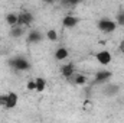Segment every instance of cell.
Wrapping results in <instances>:
<instances>
[{"label":"cell","mask_w":124,"mask_h":123,"mask_svg":"<svg viewBox=\"0 0 124 123\" xmlns=\"http://www.w3.org/2000/svg\"><path fill=\"white\" fill-rule=\"evenodd\" d=\"M98 29L104 33H111L117 29V22L111 19H100L98 20Z\"/></svg>","instance_id":"6da1fadb"},{"label":"cell","mask_w":124,"mask_h":123,"mask_svg":"<svg viewBox=\"0 0 124 123\" xmlns=\"http://www.w3.org/2000/svg\"><path fill=\"white\" fill-rule=\"evenodd\" d=\"M9 64H10V67L16 68V70H19V71H26V70L31 68L29 61H28L26 58H23V57H16V58H13L12 61H9Z\"/></svg>","instance_id":"7a4b0ae2"},{"label":"cell","mask_w":124,"mask_h":123,"mask_svg":"<svg viewBox=\"0 0 124 123\" xmlns=\"http://www.w3.org/2000/svg\"><path fill=\"white\" fill-rule=\"evenodd\" d=\"M32 22H33V15L31 12H22V13L17 15V25L29 26Z\"/></svg>","instance_id":"3957f363"},{"label":"cell","mask_w":124,"mask_h":123,"mask_svg":"<svg viewBox=\"0 0 124 123\" xmlns=\"http://www.w3.org/2000/svg\"><path fill=\"white\" fill-rule=\"evenodd\" d=\"M97 61L101 65H108L111 62V54L108 51H101V52L97 54Z\"/></svg>","instance_id":"277c9868"},{"label":"cell","mask_w":124,"mask_h":123,"mask_svg":"<svg viewBox=\"0 0 124 123\" xmlns=\"http://www.w3.org/2000/svg\"><path fill=\"white\" fill-rule=\"evenodd\" d=\"M17 100H19V97H17L16 93H9V94H7V100H6L4 107H6V109H13V107H16Z\"/></svg>","instance_id":"5b68a950"},{"label":"cell","mask_w":124,"mask_h":123,"mask_svg":"<svg viewBox=\"0 0 124 123\" xmlns=\"http://www.w3.org/2000/svg\"><path fill=\"white\" fill-rule=\"evenodd\" d=\"M61 74L65 78H71L74 74H75V68H74V64H66V65H62L61 68Z\"/></svg>","instance_id":"8992f818"},{"label":"cell","mask_w":124,"mask_h":123,"mask_svg":"<svg viewBox=\"0 0 124 123\" xmlns=\"http://www.w3.org/2000/svg\"><path fill=\"white\" fill-rule=\"evenodd\" d=\"M42 33L39 31H31L28 33V42L29 44H36V42H40L42 41Z\"/></svg>","instance_id":"52a82bcc"},{"label":"cell","mask_w":124,"mask_h":123,"mask_svg":"<svg viewBox=\"0 0 124 123\" xmlns=\"http://www.w3.org/2000/svg\"><path fill=\"white\" fill-rule=\"evenodd\" d=\"M62 25H63V28H74V26L78 25V18H75V16H65L63 20H62Z\"/></svg>","instance_id":"ba28073f"},{"label":"cell","mask_w":124,"mask_h":123,"mask_svg":"<svg viewBox=\"0 0 124 123\" xmlns=\"http://www.w3.org/2000/svg\"><path fill=\"white\" fill-rule=\"evenodd\" d=\"M10 36L12 38H20L23 33H25V29L22 25H15V26H10Z\"/></svg>","instance_id":"9c48e42d"},{"label":"cell","mask_w":124,"mask_h":123,"mask_svg":"<svg viewBox=\"0 0 124 123\" xmlns=\"http://www.w3.org/2000/svg\"><path fill=\"white\" fill-rule=\"evenodd\" d=\"M68 57H69V52H68V49L63 48V46L58 48V49L55 51V58H56L58 61H63V60H66Z\"/></svg>","instance_id":"30bf717a"},{"label":"cell","mask_w":124,"mask_h":123,"mask_svg":"<svg viewBox=\"0 0 124 123\" xmlns=\"http://www.w3.org/2000/svg\"><path fill=\"white\" fill-rule=\"evenodd\" d=\"M111 75H113L111 71H98L97 75H95V80H97L98 83H102V81H107Z\"/></svg>","instance_id":"8fae6325"},{"label":"cell","mask_w":124,"mask_h":123,"mask_svg":"<svg viewBox=\"0 0 124 123\" xmlns=\"http://www.w3.org/2000/svg\"><path fill=\"white\" fill-rule=\"evenodd\" d=\"M6 23H7L9 26L17 25V15H16V13H7V15H6Z\"/></svg>","instance_id":"7c38bea8"},{"label":"cell","mask_w":124,"mask_h":123,"mask_svg":"<svg viewBox=\"0 0 124 123\" xmlns=\"http://www.w3.org/2000/svg\"><path fill=\"white\" fill-rule=\"evenodd\" d=\"M35 83H36V91H43L45 88H46V81L43 80V78H40V77H38L36 80H35Z\"/></svg>","instance_id":"4fadbf2b"},{"label":"cell","mask_w":124,"mask_h":123,"mask_svg":"<svg viewBox=\"0 0 124 123\" xmlns=\"http://www.w3.org/2000/svg\"><path fill=\"white\" fill-rule=\"evenodd\" d=\"M72 77H74V83H75L77 86H82V84H85V81H87L85 75H82V74H74Z\"/></svg>","instance_id":"5bb4252c"},{"label":"cell","mask_w":124,"mask_h":123,"mask_svg":"<svg viewBox=\"0 0 124 123\" xmlns=\"http://www.w3.org/2000/svg\"><path fill=\"white\" fill-rule=\"evenodd\" d=\"M46 38L54 42V41L58 39V33H56V31H54V29H49V31L46 32Z\"/></svg>","instance_id":"9a60e30c"},{"label":"cell","mask_w":124,"mask_h":123,"mask_svg":"<svg viewBox=\"0 0 124 123\" xmlns=\"http://www.w3.org/2000/svg\"><path fill=\"white\" fill-rule=\"evenodd\" d=\"M117 25L124 26V10H120L117 15Z\"/></svg>","instance_id":"2e32d148"},{"label":"cell","mask_w":124,"mask_h":123,"mask_svg":"<svg viewBox=\"0 0 124 123\" xmlns=\"http://www.w3.org/2000/svg\"><path fill=\"white\" fill-rule=\"evenodd\" d=\"M28 90H31V91H35V90H36V83H35V80L28 83Z\"/></svg>","instance_id":"e0dca14e"},{"label":"cell","mask_w":124,"mask_h":123,"mask_svg":"<svg viewBox=\"0 0 124 123\" xmlns=\"http://www.w3.org/2000/svg\"><path fill=\"white\" fill-rule=\"evenodd\" d=\"M6 100H7V94H0V106H3V107H4Z\"/></svg>","instance_id":"ac0fdd59"},{"label":"cell","mask_w":124,"mask_h":123,"mask_svg":"<svg viewBox=\"0 0 124 123\" xmlns=\"http://www.w3.org/2000/svg\"><path fill=\"white\" fill-rule=\"evenodd\" d=\"M120 51L124 54V41H123V42H120Z\"/></svg>","instance_id":"d6986e66"},{"label":"cell","mask_w":124,"mask_h":123,"mask_svg":"<svg viewBox=\"0 0 124 123\" xmlns=\"http://www.w3.org/2000/svg\"><path fill=\"white\" fill-rule=\"evenodd\" d=\"M43 3H46V4H51V3H54V0H42Z\"/></svg>","instance_id":"ffe728a7"}]
</instances>
